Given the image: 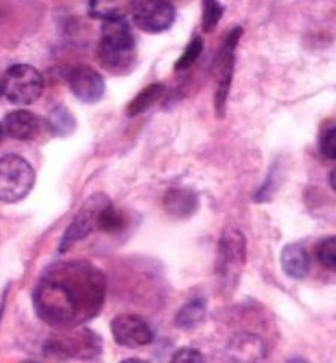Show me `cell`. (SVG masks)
<instances>
[{
  "mask_svg": "<svg viewBox=\"0 0 336 363\" xmlns=\"http://www.w3.org/2000/svg\"><path fill=\"white\" fill-rule=\"evenodd\" d=\"M207 311H208L207 299L204 298L191 299L176 313L175 325L179 330H184V331L195 330L205 320Z\"/></svg>",
  "mask_w": 336,
  "mask_h": 363,
  "instance_id": "cell-17",
  "label": "cell"
},
{
  "mask_svg": "<svg viewBox=\"0 0 336 363\" xmlns=\"http://www.w3.org/2000/svg\"><path fill=\"white\" fill-rule=\"evenodd\" d=\"M278 172L271 170L267 179L263 183V186L257 190V194L254 195V201L255 203H267L269 199L272 198V195L277 192L278 189Z\"/></svg>",
  "mask_w": 336,
  "mask_h": 363,
  "instance_id": "cell-25",
  "label": "cell"
},
{
  "mask_svg": "<svg viewBox=\"0 0 336 363\" xmlns=\"http://www.w3.org/2000/svg\"><path fill=\"white\" fill-rule=\"evenodd\" d=\"M45 345V354L52 359H95L101 356L103 340L88 328L60 330Z\"/></svg>",
  "mask_w": 336,
  "mask_h": 363,
  "instance_id": "cell-4",
  "label": "cell"
},
{
  "mask_svg": "<svg viewBox=\"0 0 336 363\" xmlns=\"http://www.w3.org/2000/svg\"><path fill=\"white\" fill-rule=\"evenodd\" d=\"M98 59L113 74H129L137 63V40L130 25L121 21H105L101 28Z\"/></svg>",
  "mask_w": 336,
  "mask_h": 363,
  "instance_id": "cell-2",
  "label": "cell"
},
{
  "mask_svg": "<svg viewBox=\"0 0 336 363\" xmlns=\"http://www.w3.org/2000/svg\"><path fill=\"white\" fill-rule=\"evenodd\" d=\"M246 264V240L245 235L234 227H228L220 236L216 253L214 272L220 290L231 294L242 278Z\"/></svg>",
  "mask_w": 336,
  "mask_h": 363,
  "instance_id": "cell-3",
  "label": "cell"
},
{
  "mask_svg": "<svg viewBox=\"0 0 336 363\" xmlns=\"http://www.w3.org/2000/svg\"><path fill=\"white\" fill-rule=\"evenodd\" d=\"M35 172L23 157L9 154L0 158V201L14 204L30 195Z\"/></svg>",
  "mask_w": 336,
  "mask_h": 363,
  "instance_id": "cell-5",
  "label": "cell"
},
{
  "mask_svg": "<svg viewBox=\"0 0 336 363\" xmlns=\"http://www.w3.org/2000/svg\"><path fill=\"white\" fill-rule=\"evenodd\" d=\"M202 51H204V40H202V37L195 35L193 39H191V42L187 45L184 54H182L178 59V62L175 65V69L185 71V69L191 68V66L197 62Z\"/></svg>",
  "mask_w": 336,
  "mask_h": 363,
  "instance_id": "cell-22",
  "label": "cell"
},
{
  "mask_svg": "<svg viewBox=\"0 0 336 363\" xmlns=\"http://www.w3.org/2000/svg\"><path fill=\"white\" fill-rule=\"evenodd\" d=\"M89 13L100 21H121L132 14L134 0H88Z\"/></svg>",
  "mask_w": 336,
  "mask_h": 363,
  "instance_id": "cell-16",
  "label": "cell"
},
{
  "mask_svg": "<svg viewBox=\"0 0 336 363\" xmlns=\"http://www.w3.org/2000/svg\"><path fill=\"white\" fill-rule=\"evenodd\" d=\"M129 225V218L122 210L117 208L112 201L105 204L97 219V230L108 233V235H117L126 230V227Z\"/></svg>",
  "mask_w": 336,
  "mask_h": 363,
  "instance_id": "cell-18",
  "label": "cell"
},
{
  "mask_svg": "<svg viewBox=\"0 0 336 363\" xmlns=\"http://www.w3.org/2000/svg\"><path fill=\"white\" fill-rule=\"evenodd\" d=\"M320 150L321 155L328 160L336 158V128L335 124L325 123L320 135Z\"/></svg>",
  "mask_w": 336,
  "mask_h": 363,
  "instance_id": "cell-24",
  "label": "cell"
},
{
  "mask_svg": "<svg viewBox=\"0 0 336 363\" xmlns=\"http://www.w3.org/2000/svg\"><path fill=\"white\" fill-rule=\"evenodd\" d=\"M0 84H2V94L8 101L17 104V106H26V104L37 101L45 88L40 71L25 63L13 65L5 72Z\"/></svg>",
  "mask_w": 336,
  "mask_h": 363,
  "instance_id": "cell-6",
  "label": "cell"
},
{
  "mask_svg": "<svg viewBox=\"0 0 336 363\" xmlns=\"http://www.w3.org/2000/svg\"><path fill=\"white\" fill-rule=\"evenodd\" d=\"M105 286L104 273L88 261L57 262L35 285L34 311L55 330L79 328L101 313Z\"/></svg>",
  "mask_w": 336,
  "mask_h": 363,
  "instance_id": "cell-1",
  "label": "cell"
},
{
  "mask_svg": "<svg viewBox=\"0 0 336 363\" xmlns=\"http://www.w3.org/2000/svg\"><path fill=\"white\" fill-rule=\"evenodd\" d=\"M69 88L76 99L83 103H98L105 92L103 75L91 66H76L69 74Z\"/></svg>",
  "mask_w": 336,
  "mask_h": 363,
  "instance_id": "cell-11",
  "label": "cell"
},
{
  "mask_svg": "<svg viewBox=\"0 0 336 363\" xmlns=\"http://www.w3.org/2000/svg\"><path fill=\"white\" fill-rule=\"evenodd\" d=\"M75 118L72 113L67 111L64 106H59L51 111L47 116V126H50L54 135L67 137L75 130Z\"/></svg>",
  "mask_w": 336,
  "mask_h": 363,
  "instance_id": "cell-20",
  "label": "cell"
},
{
  "mask_svg": "<svg viewBox=\"0 0 336 363\" xmlns=\"http://www.w3.org/2000/svg\"><path fill=\"white\" fill-rule=\"evenodd\" d=\"M110 199L104 194H95L89 196L76 215L74 216L72 223L66 228L63 235V240L60 244V252H66L80 240H84L86 236H89L93 230H97V219L101 212V208L108 204Z\"/></svg>",
  "mask_w": 336,
  "mask_h": 363,
  "instance_id": "cell-9",
  "label": "cell"
},
{
  "mask_svg": "<svg viewBox=\"0 0 336 363\" xmlns=\"http://www.w3.org/2000/svg\"><path fill=\"white\" fill-rule=\"evenodd\" d=\"M224 11L225 8L220 5L219 0H204V5H202V30L205 33L214 31L224 16Z\"/></svg>",
  "mask_w": 336,
  "mask_h": 363,
  "instance_id": "cell-21",
  "label": "cell"
},
{
  "mask_svg": "<svg viewBox=\"0 0 336 363\" xmlns=\"http://www.w3.org/2000/svg\"><path fill=\"white\" fill-rule=\"evenodd\" d=\"M166 88L159 83H153L149 84L147 88H144L137 97H134L127 106V116L129 117H137L141 116V113L150 109L153 104H155L162 95H164Z\"/></svg>",
  "mask_w": 336,
  "mask_h": 363,
  "instance_id": "cell-19",
  "label": "cell"
},
{
  "mask_svg": "<svg viewBox=\"0 0 336 363\" xmlns=\"http://www.w3.org/2000/svg\"><path fill=\"white\" fill-rule=\"evenodd\" d=\"M133 22L149 34H159L170 30L175 23L176 9L170 0H139L133 6Z\"/></svg>",
  "mask_w": 336,
  "mask_h": 363,
  "instance_id": "cell-8",
  "label": "cell"
},
{
  "mask_svg": "<svg viewBox=\"0 0 336 363\" xmlns=\"http://www.w3.org/2000/svg\"><path fill=\"white\" fill-rule=\"evenodd\" d=\"M113 340L124 348L147 347L155 340V331L137 314H118L110 322Z\"/></svg>",
  "mask_w": 336,
  "mask_h": 363,
  "instance_id": "cell-10",
  "label": "cell"
},
{
  "mask_svg": "<svg viewBox=\"0 0 336 363\" xmlns=\"http://www.w3.org/2000/svg\"><path fill=\"white\" fill-rule=\"evenodd\" d=\"M0 95H2V84H0Z\"/></svg>",
  "mask_w": 336,
  "mask_h": 363,
  "instance_id": "cell-29",
  "label": "cell"
},
{
  "mask_svg": "<svg viewBox=\"0 0 336 363\" xmlns=\"http://www.w3.org/2000/svg\"><path fill=\"white\" fill-rule=\"evenodd\" d=\"M282 269L287 278L301 281L311 270V256L301 244H286L280 255Z\"/></svg>",
  "mask_w": 336,
  "mask_h": 363,
  "instance_id": "cell-15",
  "label": "cell"
},
{
  "mask_svg": "<svg viewBox=\"0 0 336 363\" xmlns=\"http://www.w3.org/2000/svg\"><path fill=\"white\" fill-rule=\"evenodd\" d=\"M205 357L196 348H180L171 357V363H202Z\"/></svg>",
  "mask_w": 336,
  "mask_h": 363,
  "instance_id": "cell-26",
  "label": "cell"
},
{
  "mask_svg": "<svg viewBox=\"0 0 336 363\" xmlns=\"http://www.w3.org/2000/svg\"><path fill=\"white\" fill-rule=\"evenodd\" d=\"M226 352L233 362H258L266 357V345L253 333H240L229 342Z\"/></svg>",
  "mask_w": 336,
  "mask_h": 363,
  "instance_id": "cell-13",
  "label": "cell"
},
{
  "mask_svg": "<svg viewBox=\"0 0 336 363\" xmlns=\"http://www.w3.org/2000/svg\"><path fill=\"white\" fill-rule=\"evenodd\" d=\"M200 207L199 195L191 189L173 187L164 195L166 212L176 219L193 218Z\"/></svg>",
  "mask_w": 336,
  "mask_h": 363,
  "instance_id": "cell-12",
  "label": "cell"
},
{
  "mask_svg": "<svg viewBox=\"0 0 336 363\" xmlns=\"http://www.w3.org/2000/svg\"><path fill=\"white\" fill-rule=\"evenodd\" d=\"M316 259L324 267V269L336 270V238L329 236L316 245Z\"/></svg>",
  "mask_w": 336,
  "mask_h": 363,
  "instance_id": "cell-23",
  "label": "cell"
},
{
  "mask_svg": "<svg viewBox=\"0 0 336 363\" xmlns=\"http://www.w3.org/2000/svg\"><path fill=\"white\" fill-rule=\"evenodd\" d=\"M329 179H330V187L335 190V187H336V186H335V170L330 172V178H329Z\"/></svg>",
  "mask_w": 336,
  "mask_h": 363,
  "instance_id": "cell-27",
  "label": "cell"
},
{
  "mask_svg": "<svg viewBox=\"0 0 336 363\" xmlns=\"http://www.w3.org/2000/svg\"><path fill=\"white\" fill-rule=\"evenodd\" d=\"M40 118H38L35 113L25 109H18L9 112L2 124L8 137L26 141L33 140L37 135L38 129H40Z\"/></svg>",
  "mask_w": 336,
  "mask_h": 363,
  "instance_id": "cell-14",
  "label": "cell"
},
{
  "mask_svg": "<svg viewBox=\"0 0 336 363\" xmlns=\"http://www.w3.org/2000/svg\"><path fill=\"white\" fill-rule=\"evenodd\" d=\"M4 135H5V130H4V124L0 123V140L4 138Z\"/></svg>",
  "mask_w": 336,
  "mask_h": 363,
  "instance_id": "cell-28",
  "label": "cell"
},
{
  "mask_svg": "<svg viewBox=\"0 0 336 363\" xmlns=\"http://www.w3.org/2000/svg\"><path fill=\"white\" fill-rule=\"evenodd\" d=\"M243 30L240 26L233 28L229 34L225 37V40L220 46L217 55V88L214 94V108L216 113L222 118L225 116L226 101L229 89L234 77V66H236V48L240 42Z\"/></svg>",
  "mask_w": 336,
  "mask_h": 363,
  "instance_id": "cell-7",
  "label": "cell"
}]
</instances>
